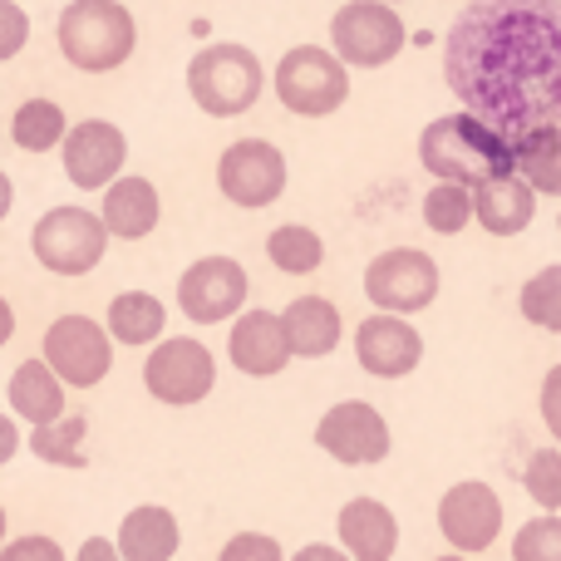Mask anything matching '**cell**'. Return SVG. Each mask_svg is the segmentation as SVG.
I'll return each instance as SVG.
<instances>
[{"label": "cell", "instance_id": "obj_31", "mask_svg": "<svg viewBox=\"0 0 561 561\" xmlns=\"http://www.w3.org/2000/svg\"><path fill=\"white\" fill-rule=\"evenodd\" d=\"M523 488L542 513L561 517V448H537L527 458V473H523Z\"/></svg>", "mask_w": 561, "mask_h": 561}, {"label": "cell", "instance_id": "obj_6", "mask_svg": "<svg viewBox=\"0 0 561 561\" xmlns=\"http://www.w3.org/2000/svg\"><path fill=\"white\" fill-rule=\"evenodd\" d=\"M404 20L394 15V5H379V0H345L330 20V45L350 69L389 65L404 49Z\"/></svg>", "mask_w": 561, "mask_h": 561}, {"label": "cell", "instance_id": "obj_42", "mask_svg": "<svg viewBox=\"0 0 561 561\" xmlns=\"http://www.w3.org/2000/svg\"><path fill=\"white\" fill-rule=\"evenodd\" d=\"M0 552H5V507H0Z\"/></svg>", "mask_w": 561, "mask_h": 561}, {"label": "cell", "instance_id": "obj_36", "mask_svg": "<svg viewBox=\"0 0 561 561\" xmlns=\"http://www.w3.org/2000/svg\"><path fill=\"white\" fill-rule=\"evenodd\" d=\"M542 424H547V434L561 444V365H552L547 379H542Z\"/></svg>", "mask_w": 561, "mask_h": 561}, {"label": "cell", "instance_id": "obj_38", "mask_svg": "<svg viewBox=\"0 0 561 561\" xmlns=\"http://www.w3.org/2000/svg\"><path fill=\"white\" fill-rule=\"evenodd\" d=\"M290 561H350L345 557V547H325V542H310V547H300Z\"/></svg>", "mask_w": 561, "mask_h": 561}, {"label": "cell", "instance_id": "obj_39", "mask_svg": "<svg viewBox=\"0 0 561 561\" xmlns=\"http://www.w3.org/2000/svg\"><path fill=\"white\" fill-rule=\"evenodd\" d=\"M15 454H20V428L10 424L5 414H0V463H10Z\"/></svg>", "mask_w": 561, "mask_h": 561}, {"label": "cell", "instance_id": "obj_30", "mask_svg": "<svg viewBox=\"0 0 561 561\" xmlns=\"http://www.w3.org/2000/svg\"><path fill=\"white\" fill-rule=\"evenodd\" d=\"M517 306H523V320H527V325L561 335V266H542V272H537V276L523 286Z\"/></svg>", "mask_w": 561, "mask_h": 561}, {"label": "cell", "instance_id": "obj_1", "mask_svg": "<svg viewBox=\"0 0 561 561\" xmlns=\"http://www.w3.org/2000/svg\"><path fill=\"white\" fill-rule=\"evenodd\" d=\"M444 79L507 144L561 128V0H473L444 39Z\"/></svg>", "mask_w": 561, "mask_h": 561}, {"label": "cell", "instance_id": "obj_25", "mask_svg": "<svg viewBox=\"0 0 561 561\" xmlns=\"http://www.w3.org/2000/svg\"><path fill=\"white\" fill-rule=\"evenodd\" d=\"M163 300L148 296V290H124V296H114V306H108V335L118 340V345H148V340L163 335Z\"/></svg>", "mask_w": 561, "mask_h": 561}, {"label": "cell", "instance_id": "obj_28", "mask_svg": "<svg viewBox=\"0 0 561 561\" xmlns=\"http://www.w3.org/2000/svg\"><path fill=\"white\" fill-rule=\"evenodd\" d=\"M84 434H89V424L79 414H69L59 424L30 428V448H35V458H45L55 468H84Z\"/></svg>", "mask_w": 561, "mask_h": 561}, {"label": "cell", "instance_id": "obj_32", "mask_svg": "<svg viewBox=\"0 0 561 561\" xmlns=\"http://www.w3.org/2000/svg\"><path fill=\"white\" fill-rule=\"evenodd\" d=\"M513 561H561V517L542 513V517H533V523L517 527Z\"/></svg>", "mask_w": 561, "mask_h": 561}, {"label": "cell", "instance_id": "obj_10", "mask_svg": "<svg viewBox=\"0 0 561 561\" xmlns=\"http://www.w3.org/2000/svg\"><path fill=\"white\" fill-rule=\"evenodd\" d=\"M45 365L75 389L104 385L108 369H114L108 330L89 316H59L55 325L45 330Z\"/></svg>", "mask_w": 561, "mask_h": 561}, {"label": "cell", "instance_id": "obj_16", "mask_svg": "<svg viewBox=\"0 0 561 561\" xmlns=\"http://www.w3.org/2000/svg\"><path fill=\"white\" fill-rule=\"evenodd\" d=\"M355 359L375 379H404L424 359V340L404 316H369L355 330Z\"/></svg>", "mask_w": 561, "mask_h": 561}, {"label": "cell", "instance_id": "obj_18", "mask_svg": "<svg viewBox=\"0 0 561 561\" xmlns=\"http://www.w3.org/2000/svg\"><path fill=\"white\" fill-rule=\"evenodd\" d=\"M335 533L350 561H394L399 552V517L379 497H355L340 507Z\"/></svg>", "mask_w": 561, "mask_h": 561}, {"label": "cell", "instance_id": "obj_29", "mask_svg": "<svg viewBox=\"0 0 561 561\" xmlns=\"http://www.w3.org/2000/svg\"><path fill=\"white\" fill-rule=\"evenodd\" d=\"M473 217H478V213H473V187H458V183L428 187V197H424V222H428V232L454 237V232H463Z\"/></svg>", "mask_w": 561, "mask_h": 561}, {"label": "cell", "instance_id": "obj_5", "mask_svg": "<svg viewBox=\"0 0 561 561\" xmlns=\"http://www.w3.org/2000/svg\"><path fill=\"white\" fill-rule=\"evenodd\" d=\"M276 99L300 118H325L345 108L350 99V65H340L335 49L296 45L276 65Z\"/></svg>", "mask_w": 561, "mask_h": 561}, {"label": "cell", "instance_id": "obj_40", "mask_svg": "<svg viewBox=\"0 0 561 561\" xmlns=\"http://www.w3.org/2000/svg\"><path fill=\"white\" fill-rule=\"evenodd\" d=\"M10 335H15V310H10V300L0 296V350H5Z\"/></svg>", "mask_w": 561, "mask_h": 561}, {"label": "cell", "instance_id": "obj_9", "mask_svg": "<svg viewBox=\"0 0 561 561\" xmlns=\"http://www.w3.org/2000/svg\"><path fill=\"white\" fill-rule=\"evenodd\" d=\"M144 385L158 404H173V409L203 404L217 385V359L203 340H187V335L163 340L144 365Z\"/></svg>", "mask_w": 561, "mask_h": 561}, {"label": "cell", "instance_id": "obj_44", "mask_svg": "<svg viewBox=\"0 0 561 561\" xmlns=\"http://www.w3.org/2000/svg\"><path fill=\"white\" fill-rule=\"evenodd\" d=\"M379 5H399V0H379Z\"/></svg>", "mask_w": 561, "mask_h": 561}, {"label": "cell", "instance_id": "obj_33", "mask_svg": "<svg viewBox=\"0 0 561 561\" xmlns=\"http://www.w3.org/2000/svg\"><path fill=\"white\" fill-rule=\"evenodd\" d=\"M217 561H286V552H280V542L266 533H237Z\"/></svg>", "mask_w": 561, "mask_h": 561}, {"label": "cell", "instance_id": "obj_8", "mask_svg": "<svg viewBox=\"0 0 561 561\" xmlns=\"http://www.w3.org/2000/svg\"><path fill=\"white\" fill-rule=\"evenodd\" d=\"M365 296L379 306V316H414V310L434 306L438 296V262L414 247H394L379 252L365 272Z\"/></svg>", "mask_w": 561, "mask_h": 561}, {"label": "cell", "instance_id": "obj_19", "mask_svg": "<svg viewBox=\"0 0 561 561\" xmlns=\"http://www.w3.org/2000/svg\"><path fill=\"white\" fill-rule=\"evenodd\" d=\"M473 213H478V222H483V232L517 237V232H527L533 217H537V187L527 183L523 173L497 178V183H483L473 193Z\"/></svg>", "mask_w": 561, "mask_h": 561}, {"label": "cell", "instance_id": "obj_2", "mask_svg": "<svg viewBox=\"0 0 561 561\" xmlns=\"http://www.w3.org/2000/svg\"><path fill=\"white\" fill-rule=\"evenodd\" d=\"M419 163L438 178V183H458V187H483L497 178L517 173V148L503 134L483 124L473 114H444L419 134Z\"/></svg>", "mask_w": 561, "mask_h": 561}, {"label": "cell", "instance_id": "obj_21", "mask_svg": "<svg viewBox=\"0 0 561 561\" xmlns=\"http://www.w3.org/2000/svg\"><path fill=\"white\" fill-rule=\"evenodd\" d=\"M10 409H15L25 424L45 428L65 419V379L45 365V359H25L10 375Z\"/></svg>", "mask_w": 561, "mask_h": 561}, {"label": "cell", "instance_id": "obj_27", "mask_svg": "<svg viewBox=\"0 0 561 561\" xmlns=\"http://www.w3.org/2000/svg\"><path fill=\"white\" fill-rule=\"evenodd\" d=\"M266 256H272L286 276H310V272H320V262H325V242H320L310 227L286 222L266 237Z\"/></svg>", "mask_w": 561, "mask_h": 561}, {"label": "cell", "instance_id": "obj_4", "mask_svg": "<svg viewBox=\"0 0 561 561\" xmlns=\"http://www.w3.org/2000/svg\"><path fill=\"white\" fill-rule=\"evenodd\" d=\"M262 59L247 45H207L187 65V94L203 114L213 118H237L262 99Z\"/></svg>", "mask_w": 561, "mask_h": 561}, {"label": "cell", "instance_id": "obj_13", "mask_svg": "<svg viewBox=\"0 0 561 561\" xmlns=\"http://www.w3.org/2000/svg\"><path fill=\"white\" fill-rule=\"evenodd\" d=\"M438 533L458 557L488 552L497 542V533H503V497L488 483H478V478L454 483L438 497Z\"/></svg>", "mask_w": 561, "mask_h": 561}, {"label": "cell", "instance_id": "obj_17", "mask_svg": "<svg viewBox=\"0 0 561 561\" xmlns=\"http://www.w3.org/2000/svg\"><path fill=\"white\" fill-rule=\"evenodd\" d=\"M227 355L252 379L280 375V369L290 365V340H286L280 316H272V310H247L232 325V335H227Z\"/></svg>", "mask_w": 561, "mask_h": 561}, {"label": "cell", "instance_id": "obj_26", "mask_svg": "<svg viewBox=\"0 0 561 561\" xmlns=\"http://www.w3.org/2000/svg\"><path fill=\"white\" fill-rule=\"evenodd\" d=\"M517 173L537 187V193L561 197V128H537V134L517 138Z\"/></svg>", "mask_w": 561, "mask_h": 561}, {"label": "cell", "instance_id": "obj_43", "mask_svg": "<svg viewBox=\"0 0 561 561\" xmlns=\"http://www.w3.org/2000/svg\"><path fill=\"white\" fill-rule=\"evenodd\" d=\"M434 561H468V557H458V552H448V557H434Z\"/></svg>", "mask_w": 561, "mask_h": 561}, {"label": "cell", "instance_id": "obj_12", "mask_svg": "<svg viewBox=\"0 0 561 561\" xmlns=\"http://www.w3.org/2000/svg\"><path fill=\"white\" fill-rule=\"evenodd\" d=\"M316 444L325 448L335 463L345 468H369L389 458V424L375 404L365 399H345V404L325 409L316 424Z\"/></svg>", "mask_w": 561, "mask_h": 561}, {"label": "cell", "instance_id": "obj_22", "mask_svg": "<svg viewBox=\"0 0 561 561\" xmlns=\"http://www.w3.org/2000/svg\"><path fill=\"white\" fill-rule=\"evenodd\" d=\"M280 325H286L290 355L306 359H325L340 345V310L325 296H296L280 310Z\"/></svg>", "mask_w": 561, "mask_h": 561}, {"label": "cell", "instance_id": "obj_34", "mask_svg": "<svg viewBox=\"0 0 561 561\" xmlns=\"http://www.w3.org/2000/svg\"><path fill=\"white\" fill-rule=\"evenodd\" d=\"M30 39V20L15 0H0V59H15Z\"/></svg>", "mask_w": 561, "mask_h": 561}, {"label": "cell", "instance_id": "obj_11", "mask_svg": "<svg viewBox=\"0 0 561 561\" xmlns=\"http://www.w3.org/2000/svg\"><path fill=\"white\" fill-rule=\"evenodd\" d=\"M217 187H222L227 203L247 207H272L280 193H286V158H280L276 144L266 138H237L222 158H217Z\"/></svg>", "mask_w": 561, "mask_h": 561}, {"label": "cell", "instance_id": "obj_45", "mask_svg": "<svg viewBox=\"0 0 561 561\" xmlns=\"http://www.w3.org/2000/svg\"><path fill=\"white\" fill-rule=\"evenodd\" d=\"M557 227H561V217H557Z\"/></svg>", "mask_w": 561, "mask_h": 561}, {"label": "cell", "instance_id": "obj_41", "mask_svg": "<svg viewBox=\"0 0 561 561\" xmlns=\"http://www.w3.org/2000/svg\"><path fill=\"white\" fill-rule=\"evenodd\" d=\"M10 203H15V187H10V178H5V173H0V222H5Z\"/></svg>", "mask_w": 561, "mask_h": 561}, {"label": "cell", "instance_id": "obj_7", "mask_svg": "<svg viewBox=\"0 0 561 561\" xmlns=\"http://www.w3.org/2000/svg\"><path fill=\"white\" fill-rule=\"evenodd\" d=\"M104 247H108L104 217L84 213V207H49L35 222V256H39V266L55 276L94 272Z\"/></svg>", "mask_w": 561, "mask_h": 561}, {"label": "cell", "instance_id": "obj_15", "mask_svg": "<svg viewBox=\"0 0 561 561\" xmlns=\"http://www.w3.org/2000/svg\"><path fill=\"white\" fill-rule=\"evenodd\" d=\"M178 306L197 325H222L247 306V272L232 256H203L178 280Z\"/></svg>", "mask_w": 561, "mask_h": 561}, {"label": "cell", "instance_id": "obj_23", "mask_svg": "<svg viewBox=\"0 0 561 561\" xmlns=\"http://www.w3.org/2000/svg\"><path fill=\"white\" fill-rule=\"evenodd\" d=\"M104 227L108 237H124V242H138L158 227V187L148 178H118L104 193Z\"/></svg>", "mask_w": 561, "mask_h": 561}, {"label": "cell", "instance_id": "obj_37", "mask_svg": "<svg viewBox=\"0 0 561 561\" xmlns=\"http://www.w3.org/2000/svg\"><path fill=\"white\" fill-rule=\"evenodd\" d=\"M75 561H124V557H118V547L108 542V537H89V542L79 547Z\"/></svg>", "mask_w": 561, "mask_h": 561}, {"label": "cell", "instance_id": "obj_24", "mask_svg": "<svg viewBox=\"0 0 561 561\" xmlns=\"http://www.w3.org/2000/svg\"><path fill=\"white\" fill-rule=\"evenodd\" d=\"M10 138H15L20 153H49V148H65L69 124H65V108L55 99H25L10 118Z\"/></svg>", "mask_w": 561, "mask_h": 561}, {"label": "cell", "instance_id": "obj_14", "mask_svg": "<svg viewBox=\"0 0 561 561\" xmlns=\"http://www.w3.org/2000/svg\"><path fill=\"white\" fill-rule=\"evenodd\" d=\"M65 178L84 193H108L124 173V158H128V138L118 124L108 118H84V124L69 128L65 138Z\"/></svg>", "mask_w": 561, "mask_h": 561}, {"label": "cell", "instance_id": "obj_35", "mask_svg": "<svg viewBox=\"0 0 561 561\" xmlns=\"http://www.w3.org/2000/svg\"><path fill=\"white\" fill-rule=\"evenodd\" d=\"M0 561H65V547L55 537H15V542H5Z\"/></svg>", "mask_w": 561, "mask_h": 561}, {"label": "cell", "instance_id": "obj_3", "mask_svg": "<svg viewBox=\"0 0 561 561\" xmlns=\"http://www.w3.org/2000/svg\"><path fill=\"white\" fill-rule=\"evenodd\" d=\"M59 55L84 75H108L138 45V25L124 0H69L59 15Z\"/></svg>", "mask_w": 561, "mask_h": 561}, {"label": "cell", "instance_id": "obj_20", "mask_svg": "<svg viewBox=\"0 0 561 561\" xmlns=\"http://www.w3.org/2000/svg\"><path fill=\"white\" fill-rule=\"evenodd\" d=\"M178 542H183V533H178V517L168 513V507H134V513L118 523V557L124 561H173L178 557Z\"/></svg>", "mask_w": 561, "mask_h": 561}]
</instances>
